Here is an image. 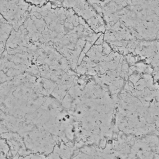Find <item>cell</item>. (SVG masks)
I'll return each mask as SVG.
<instances>
[{
    "label": "cell",
    "mask_w": 159,
    "mask_h": 159,
    "mask_svg": "<svg viewBox=\"0 0 159 159\" xmlns=\"http://www.w3.org/2000/svg\"><path fill=\"white\" fill-rule=\"evenodd\" d=\"M30 5L25 0H0V14L19 24L27 17Z\"/></svg>",
    "instance_id": "6da1fadb"
},
{
    "label": "cell",
    "mask_w": 159,
    "mask_h": 159,
    "mask_svg": "<svg viewBox=\"0 0 159 159\" xmlns=\"http://www.w3.org/2000/svg\"><path fill=\"white\" fill-rule=\"evenodd\" d=\"M25 1L31 4H34L36 6H42L50 1V0H25Z\"/></svg>",
    "instance_id": "7a4b0ae2"
}]
</instances>
